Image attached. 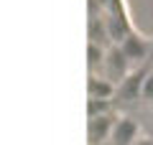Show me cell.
Wrapping results in <instances>:
<instances>
[{
  "mask_svg": "<svg viewBox=\"0 0 153 145\" xmlns=\"http://www.w3.org/2000/svg\"><path fill=\"white\" fill-rule=\"evenodd\" d=\"M117 46H120V51L125 54V59L130 61V66H138L148 56V51H151V43H148L138 31H133L130 36H128L123 43H117Z\"/></svg>",
  "mask_w": 153,
  "mask_h": 145,
  "instance_id": "6da1fadb",
  "label": "cell"
},
{
  "mask_svg": "<svg viewBox=\"0 0 153 145\" xmlns=\"http://www.w3.org/2000/svg\"><path fill=\"white\" fill-rule=\"evenodd\" d=\"M138 138H140V127H138V122H135L133 117H120V120H115L112 135H110L112 145H133Z\"/></svg>",
  "mask_w": 153,
  "mask_h": 145,
  "instance_id": "7a4b0ae2",
  "label": "cell"
},
{
  "mask_svg": "<svg viewBox=\"0 0 153 145\" xmlns=\"http://www.w3.org/2000/svg\"><path fill=\"white\" fill-rule=\"evenodd\" d=\"M148 127H151V132H153V104L148 107Z\"/></svg>",
  "mask_w": 153,
  "mask_h": 145,
  "instance_id": "52a82bcc",
  "label": "cell"
},
{
  "mask_svg": "<svg viewBox=\"0 0 153 145\" xmlns=\"http://www.w3.org/2000/svg\"><path fill=\"white\" fill-rule=\"evenodd\" d=\"M133 145H153V135H140Z\"/></svg>",
  "mask_w": 153,
  "mask_h": 145,
  "instance_id": "8992f818",
  "label": "cell"
},
{
  "mask_svg": "<svg viewBox=\"0 0 153 145\" xmlns=\"http://www.w3.org/2000/svg\"><path fill=\"white\" fill-rule=\"evenodd\" d=\"M140 102L151 107L153 104V71H146L140 81Z\"/></svg>",
  "mask_w": 153,
  "mask_h": 145,
  "instance_id": "5b68a950",
  "label": "cell"
},
{
  "mask_svg": "<svg viewBox=\"0 0 153 145\" xmlns=\"http://www.w3.org/2000/svg\"><path fill=\"white\" fill-rule=\"evenodd\" d=\"M112 127H115V120L110 117L107 112L89 117V140H92V145H102V143H107L110 135H112Z\"/></svg>",
  "mask_w": 153,
  "mask_h": 145,
  "instance_id": "3957f363",
  "label": "cell"
},
{
  "mask_svg": "<svg viewBox=\"0 0 153 145\" xmlns=\"http://www.w3.org/2000/svg\"><path fill=\"white\" fill-rule=\"evenodd\" d=\"M117 84L100 71H89V99H115Z\"/></svg>",
  "mask_w": 153,
  "mask_h": 145,
  "instance_id": "277c9868",
  "label": "cell"
}]
</instances>
